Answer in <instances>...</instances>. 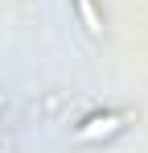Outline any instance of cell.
<instances>
[{"label": "cell", "instance_id": "obj_1", "mask_svg": "<svg viewBox=\"0 0 148 153\" xmlns=\"http://www.w3.org/2000/svg\"><path fill=\"white\" fill-rule=\"evenodd\" d=\"M123 116H115V112H107V116H91L86 124L78 128V141H99V137H111V132H119Z\"/></svg>", "mask_w": 148, "mask_h": 153}, {"label": "cell", "instance_id": "obj_2", "mask_svg": "<svg viewBox=\"0 0 148 153\" xmlns=\"http://www.w3.org/2000/svg\"><path fill=\"white\" fill-rule=\"evenodd\" d=\"M74 4H78V17H82L86 33L99 37V33H103V21H99V13H95V0H74Z\"/></svg>", "mask_w": 148, "mask_h": 153}]
</instances>
